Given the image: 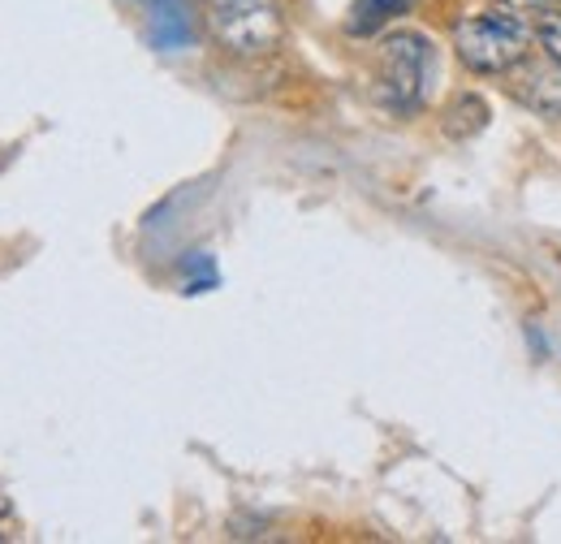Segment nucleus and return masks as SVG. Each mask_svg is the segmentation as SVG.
I'll list each match as a JSON object with an SVG mask.
<instances>
[{
	"label": "nucleus",
	"mask_w": 561,
	"mask_h": 544,
	"mask_svg": "<svg viewBox=\"0 0 561 544\" xmlns=\"http://www.w3.org/2000/svg\"><path fill=\"white\" fill-rule=\"evenodd\" d=\"M147 39L156 53H182L195 44V13L186 0H151Z\"/></svg>",
	"instance_id": "5"
},
{
	"label": "nucleus",
	"mask_w": 561,
	"mask_h": 544,
	"mask_svg": "<svg viewBox=\"0 0 561 544\" xmlns=\"http://www.w3.org/2000/svg\"><path fill=\"white\" fill-rule=\"evenodd\" d=\"M420 0H354L351 9V35H376L385 22H393V18H402V13H411Z\"/></svg>",
	"instance_id": "7"
},
{
	"label": "nucleus",
	"mask_w": 561,
	"mask_h": 544,
	"mask_svg": "<svg viewBox=\"0 0 561 544\" xmlns=\"http://www.w3.org/2000/svg\"><path fill=\"white\" fill-rule=\"evenodd\" d=\"M182 269H186V294H208V290H216V281H220L208 251H195L191 260H182Z\"/></svg>",
	"instance_id": "8"
},
{
	"label": "nucleus",
	"mask_w": 561,
	"mask_h": 544,
	"mask_svg": "<svg viewBox=\"0 0 561 544\" xmlns=\"http://www.w3.org/2000/svg\"><path fill=\"white\" fill-rule=\"evenodd\" d=\"M147 4H151V0H147Z\"/></svg>",
	"instance_id": "11"
},
{
	"label": "nucleus",
	"mask_w": 561,
	"mask_h": 544,
	"mask_svg": "<svg viewBox=\"0 0 561 544\" xmlns=\"http://www.w3.org/2000/svg\"><path fill=\"white\" fill-rule=\"evenodd\" d=\"M531 31L510 13H480V18H462L454 26V48L462 57V66L476 73H510L531 48Z\"/></svg>",
	"instance_id": "2"
},
{
	"label": "nucleus",
	"mask_w": 561,
	"mask_h": 544,
	"mask_svg": "<svg viewBox=\"0 0 561 544\" xmlns=\"http://www.w3.org/2000/svg\"><path fill=\"white\" fill-rule=\"evenodd\" d=\"M489 104H484V95H476V91H458L449 104H445V113H440V126H445V135L449 138H476L484 126H489Z\"/></svg>",
	"instance_id": "6"
},
{
	"label": "nucleus",
	"mask_w": 561,
	"mask_h": 544,
	"mask_svg": "<svg viewBox=\"0 0 561 544\" xmlns=\"http://www.w3.org/2000/svg\"><path fill=\"white\" fill-rule=\"evenodd\" d=\"M211 26L220 44L238 57H264L285 39V18L277 0H220L211 13Z\"/></svg>",
	"instance_id": "3"
},
{
	"label": "nucleus",
	"mask_w": 561,
	"mask_h": 544,
	"mask_svg": "<svg viewBox=\"0 0 561 544\" xmlns=\"http://www.w3.org/2000/svg\"><path fill=\"white\" fill-rule=\"evenodd\" d=\"M536 39H540V48H545L549 57L561 61V9L545 4V9L536 13Z\"/></svg>",
	"instance_id": "9"
},
{
	"label": "nucleus",
	"mask_w": 561,
	"mask_h": 544,
	"mask_svg": "<svg viewBox=\"0 0 561 544\" xmlns=\"http://www.w3.org/2000/svg\"><path fill=\"white\" fill-rule=\"evenodd\" d=\"M440 73L436 48L420 31H393L376 48V95L393 113H415L427 104L432 82Z\"/></svg>",
	"instance_id": "1"
},
{
	"label": "nucleus",
	"mask_w": 561,
	"mask_h": 544,
	"mask_svg": "<svg viewBox=\"0 0 561 544\" xmlns=\"http://www.w3.org/2000/svg\"><path fill=\"white\" fill-rule=\"evenodd\" d=\"M501 9H510V13H527V9H545L549 0H496Z\"/></svg>",
	"instance_id": "10"
},
{
	"label": "nucleus",
	"mask_w": 561,
	"mask_h": 544,
	"mask_svg": "<svg viewBox=\"0 0 561 544\" xmlns=\"http://www.w3.org/2000/svg\"><path fill=\"white\" fill-rule=\"evenodd\" d=\"M505 78H510V95H514L523 109L561 122V61L558 57H549V53H545V57H531V53H527Z\"/></svg>",
	"instance_id": "4"
}]
</instances>
